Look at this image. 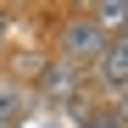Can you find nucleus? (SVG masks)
<instances>
[{
    "label": "nucleus",
    "mask_w": 128,
    "mask_h": 128,
    "mask_svg": "<svg viewBox=\"0 0 128 128\" xmlns=\"http://www.w3.org/2000/svg\"><path fill=\"white\" fill-rule=\"evenodd\" d=\"M95 17H100V22H106V28H117V22H122V6H117V0H112V6H100Z\"/></svg>",
    "instance_id": "3"
},
{
    "label": "nucleus",
    "mask_w": 128,
    "mask_h": 128,
    "mask_svg": "<svg viewBox=\"0 0 128 128\" xmlns=\"http://www.w3.org/2000/svg\"><path fill=\"white\" fill-rule=\"evenodd\" d=\"M89 128H117V117H95V122H89Z\"/></svg>",
    "instance_id": "4"
},
{
    "label": "nucleus",
    "mask_w": 128,
    "mask_h": 128,
    "mask_svg": "<svg viewBox=\"0 0 128 128\" xmlns=\"http://www.w3.org/2000/svg\"><path fill=\"white\" fill-rule=\"evenodd\" d=\"M67 50H72V56H95V50H100V28H95V22H72V28H67Z\"/></svg>",
    "instance_id": "1"
},
{
    "label": "nucleus",
    "mask_w": 128,
    "mask_h": 128,
    "mask_svg": "<svg viewBox=\"0 0 128 128\" xmlns=\"http://www.w3.org/2000/svg\"><path fill=\"white\" fill-rule=\"evenodd\" d=\"M122 67H128V56H122V45H112V50H106V84H112V89H122Z\"/></svg>",
    "instance_id": "2"
}]
</instances>
